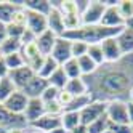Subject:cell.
<instances>
[{
	"label": "cell",
	"instance_id": "1",
	"mask_svg": "<svg viewBox=\"0 0 133 133\" xmlns=\"http://www.w3.org/2000/svg\"><path fill=\"white\" fill-rule=\"evenodd\" d=\"M83 80L91 99L127 103L133 90V55H123L116 63L98 66L96 71L83 77Z\"/></svg>",
	"mask_w": 133,
	"mask_h": 133
},
{
	"label": "cell",
	"instance_id": "2",
	"mask_svg": "<svg viewBox=\"0 0 133 133\" xmlns=\"http://www.w3.org/2000/svg\"><path fill=\"white\" fill-rule=\"evenodd\" d=\"M123 27L119 29H112V27H104L101 24H95V26H80L79 29L75 31H69L66 32L63 37L69 40H77V42H83L87 45H96L101 43L103 40L111 39V37H116Z\"/></svg>",
	"mask_w": 133,
	"mask_h": 133
},
{
	"label": "cell",
	"instance_id": "3",
	"mask_svg": "<svg viewBox=\"0 0 133 133\" xmlns=\"http://www.w3.org/2000/svg\"><path fill=\"white\" fill-rule=\"evenodd\" d=\"M27 127H29V123L24 119V116H16L0 103V128H3L5 131H10V130L27 128Z\"/></svg>",
	"mask_w": 133,
	"mask_h": 133
},
{
	"label": "cell",
	"instance_id": "4",
	"mask_svg": "<svg viewBox=\"0 0 133 133\" xmlns=\"http://www.w3.org/2000/svg\"><path fill=\"white\" fill-rule=\"evenodd\" d=\"M106 108H108V103H103V101H91L88 106H85L80 112V123L85 127H88L90 123H93L95 120H98L99 117H103L106 114Z\"/></svg>",
	"mask_w": 133,
	"mask_h": 133
},
{
	"label": "cell",
	"instance_id": "5",
	"mask_svg": "<svg viewBox=\"0 0 133 133\" xmlns=\"http://www.w3.org/2000/svg\"><path fill=\"white\" fill-rule=\"evenodd\" d=\"M104 5L103 0H90L88 6L85 8V11L82 13V26H95L101 23V18L104 13Z\"/></svg>",
	"mask_w": 133,
	"mask_h": 133
},
{
	"label": "cell",
	"instance_id": "6",
	"mask_svg": "<svg viewBox=\"0 0 133 133\" xmlns=\"http://www.w3.org/2000/svg\"><path fill=\"white\" fill-rule=\"evenodd\" d=\"M106 116H108L111 123H116V125H130L128 123L127 103H123V101H111V103H108Z\"/></svg>",
	"mask_w": 133,
	"mask_h": 133
},
{
	"label": "cell",
	"instance_id": "7",
	"mask_svg": "<svg viewBox=\"0 0 133 133\" xmlns=\"http://www.w3.org/2000/svg\"><path fill=\"white\" fill-rule=\"evenodd\" d=\"M117 3H112V5H106V8H104V13H103V18H101V26L104 27H112V29H119V27H123V24H125V19L122 18L119 8H117Z\"/></svg>",
	"mask_w": 133,
	"mask_h": 133
},
{
	"label": "cell",
	"instance_id": "8",
	"mask_svg": "<svg viewBox=\"0 0 133 133\" xmlns=\"http://www.w3.org/2000/svg\"><path fill=\"white\" fill-rule=\"evenodd\" d=\"M50 56L59 66L64 64L66 61H69L72 58V53H71V40L66 39V37H58V40H56V43L53 46Z\"/></svg>",
	"mask_w": 133,
	"mask_h": 133
},
{
	"label": "cell",
	"instance_id": "9",
	"mask_svg": "<svg viewBox=\"0 0 133 133\" xmlns=\"http://www.w3.org/2000/svg\"><path fill=\"white\" fill-rule=\"evenodd\" d=\"M27 103H29V98H27L21 90H16L11 96L3 103V106L10 111V112L16 114V116H23L24 111H26Z\"/></svg>",
	"mask_w": 133,
	"mask_h": 133
},
{
	"label": "cell",
	"instance_id": "10",
	"mask_svg": "<svg viewBox=\"0 0 133 133\" xmlns=\"http://www.w3.org/2000/svg\"><path fill=\"white\" fill-rule=\"evenodd\" d=\"M8 77H10V80L15 83V87L18 90H23L26 85L35 77V72L29 68V66H23V68H19V69L10 71Z\"/></svg>",
	"mask_w": 133,
	"mask_h": 133
},
{
	"label": "cell",
	"instance_id": "11",
	"mask_svg": "<svg viewBox=\"0 0 133 133\" xmlns=\"http://www.w3.org/2000/svg\"><path fill=\"white\" fill-rule=\"evenodd\" d=\"M58 127H61V116H50V114H45L35 122L29 123V128L39 130L42 133H50L51 130L58 128Z\"/></svg>",
	"mask_w": 133,
	"mask_h": 133
},
{
	"label": "cell",
	"instance_id": "12",
	"mask_svg": "<svg viewBox=\"0 0 133 133\" xmlns=\"http://www.w3.org/2000/svg\"><path fill=\"white\" fill-rule=\"evenodd\" d=\"M26 29H29L35 37L43 34L45 31H48V24H46V16L40 13H34L27 10V23H26Z\"/></svg>",
	"mask_w": 133,
	"mask_h": 133
},
{
	"label": "cell",
	"instance_id": "13",
	"mask_svg": "<svg viewBox=\"0 0 133 133\" xmlns=\"http://www.w3.org/2000/svg\"><path fill=\"white\" fill-rule=\"evenodd\" d=\"M101 48H103V55H104V61L106 63H116L122 58V51H120V46L116 40V37H111V39L103 40L101 43Z\"/></svg>",
	"mask_w": 133,
	"mask_h": 133
},
{
	"label": "cell",
	"instance_id": "14",
	"mask_svg": "<svg viewBox=\"0 0 133 133\" xmlns=\"http://www.w3.org/2000/svg\"><path fill=\"white\" fill-rule=\"evenodd\" d=\"M50 5H51V3H50ZM46 24H48V31H51L55 35L63 37V35L66 34L64 21H63V13L58 10V8L51 6L50 13L46 15Z\"/></svg>",
	"mask_w": 133,
	"mask_h": 133
},
{
	"label": "cell",
	"instance_id": "15",
	"mask_svg": "<svg viewBox=\"0 0 133 133\" xmlns=\"http://www.w3.org/2000/svg\"><path fill=\"white\" fill-rule=\"evenodd\" d=\"M24 119L27 120V123H32L35 122L37 119H40L42 116H45V104L40 98H32L29 99L26 106V111H24Z\"/></svg>",
	"mask_w": 133,
	"mask_h": 133
},
{
	"label": "cell",
	"instance_id": "16",
	"mask_svg": "<svg viewBox=\"0 0 133 133\" xmlns=\"http://www.w3.org/2000/svg\"><path fill=\"white\" fill-rule=\"evenodd\" d=\"M46 87H48V82H46L45 79H42L40 75L35 74V77H34L29 83H27L21 91H23L29 99H32V98H40Z\"/></svg>",
	"mask_w": 133,
	"mask_h": 133
},
{
	"label": "cell",
	"instance_id": "17",
	"mask_svg": "<svg viewBox=\"0 0 133 133\" xmlns=\"http://www.w3.org/2000/svg\"><path fill=\"white\" fill-rule=\"evenodd\" d=\"M56 40H58V35H55L51 31H45L43 34L35 37V45L43 56H50Z\"/></svg>",
	"mask_w": 133,
	"mask_h": 133
},
{
	"label": "cell",
	"instance_id": "18",
	"mask_svg": "<svg viewBox=\"0 0 133 133\" xmlns=\"http://www.w3.org/2000/svg\"><path fill=\"white\" fill-rule=\"evenodd\" d=\"M24 5V0H0V24H10L15 10Z\"/></svg>",
	"mask_w": 133,
	"mask_h": 133
},
{
	"label": "cell",
	"instance_id": "19",
	"mask_svg": "<svg viewBox=\"0 0 133 133\" xmlns=\"http://www.w3.org/2000/svg\"><path fill=\"white\" fill-rule=\"evenodd\" d=\"M116 40L120 46L122 55H133V31L131 29H123L116 35Z\"/></svg>",
	"mask_w": 133,
	"mask_h": 133
},
{
	"label": "cell",
	"instance_id": "20",
	"mask_svg": "<svg viewBox=\"0 0 133 133\" xmlns=\"http://www.w3.org/2000/svg\"><path fill=\"white\" fill-rule=\"evenodd\" d=\"M66 91H69L72 96H82V95H88V88L85 83L83 77H77V79H69L68 83L64 87Z\"/></svg>",
	"mask_w": 133,
	"mask_h": 133
},
{
	"label": "cell",
	"instance_id": "21",
	"mask_svg": "<svg viewBox=\"0 0 133 133\" xmlns=\"http://www.w3.org/2000/svg\"><path fill=\"white\" fill-rule=\"evenodd\" d=\"M24 8L29 11L46 16L51 10V5H50V0H24Z\"/></svg>",
	"mask_w": 133,
	"mask_h": 133
},
{
	"label": "cell",
	"instance_id": "22",
	"mask_svg": "<svg viewBox=\"0 0 133 133\" xmlns=\"http://www.w3.org/2000/svg\"><path fill=\"white\" fill-rule=\"evenodd\" d=\"M80 125V116L79 112H69V111H64L61 114V127L66 131H72L74 128H77Z\"/></svg>",
	"mask_w": 133,
	"mask_h": 133
},
{
	"label": "cell",
	"instance_id": "23",
	"mask_svg": "<svg viewBox=\"0 0 133 133\" xmlns=\"http://www.w3.org/2000/svg\"><path fill=\"white\" fill-rule=\"evenodd\" d=\"M68 75L64 74V71H63V68L59 66L58 69H56L48 79H46V82H48V85L50 87H55V88H58V90H64V87H66V83H68Z\"/></svg>",
	"mask_w": 133,
	"mask_h": 133
},
{
	"label": "cell",
	"instance_id": "24",
	"mask_svg": "<svg viewBox=\"0 0 133 133\" xmlns=\"http://www.w3.org/2000/svg\"><path fill=\"white\" fill-rule=\"evenodd\" d=\"M18 88L15 87V83L10 80V77H5V79H0V103H5L11 95L16 91Z\"/></svg>",
	"mask_w": 133,
	"mask_h": 133
},
{
	"label": "cell",
	"instance_id": "25",
	"mask_svg": "<svg viewBox=\"0 0 133 133\" xmlns=\"http://www.w3.org/2000/svg\"><path fill=\"white\" fill-rule=\"evenodd\" d=\"M59 68V64L58 63H56L53 58H51V56H45V59H43V64H42V68H40V71L39 72H37V75H40V77L42 79H48L50 77V75L56 71V69H58Z\"/></svg>",
	"mask_w": 133,
	"mask_h": 133
},
{
	"label": "cell",
	"instance_id": "26",
	"mask_svg": "<svg viewBox=\"0 0 133 133\" xmlns=\"http://www.w3.org/2000/svg\"><path fill=\"white\" fill-rule=\"evenodd\" d=\"M91 101H93V99L90 98V95H82V96H75V98L71 101V104H69V106L66 108L64 111H69V112H80L85 106H88Z\"/></svg>",
	"mask_w": 133,
	"mask_h": 133
},
{
	"label": "cell",
	"instance_id": "27",
	"mask_svg": "<svg viewBox=\"0 0 133 133\" xmlns=\"http://www.w3.org/2000/svg\"><path fill=\"white\" fill-rule=\"evenodd\" d=\"M61 68H63L64 74L68 75V79H77V77H82L79 63H77V59H75V58H71L69 61H66L64 64H61Z\"/></svg>",
	"mask_w": 133,
	"mask_h": 133
},
{
	"label": "cell",
	"instance_id": "28",
	"mask_svg": "<svg viewBox=\"0 0 133 133\" xmlns=\"http://www.w3.org/2000/svg\"><path fill=\"white\" fill-rule=\"evenodd\" d=\"M3 61H5V64H6L8 71H15V69H19V68H23V66H26L24 58H23V55H21L19 51L3 56Z\"/></svg>",
	"mask_w": 133,
	"mask_h": 133
},
{
	"label": "cell",
	"instance_id": "29",
	"mask_svg": "<svg viewBox=\"0 0 133 133\" xmlns=\"http://www.w3.org/2000/svg\"><path fill=\"white\" fill-rule=\"evenodd\" d=\"M77 63H79V68H80V72H82V77L91 75L98 68V66L88 58V55H83V56H80V58H77Z\"/></svg>",
	"mask_w": 133,
	"mask_h": 133
},
{
	"label": "cell",
	"instance_id": "30",
	"mask_svg": "<svg viewBox=\"0 0 133 133\" xmlns=\"http://www.w3.org/2000/svg\"><path fill=\"white\" fill-rule=\"evenodd\" d=\"M21 46H23V43H21L19 39H10V37H8V39L0 45V50H2L3 56H6V55L21 51Z\"/></svg>",
	"mask_w": 133,
	"mask_h": 133
},
{
	"label": "cell",
	"instance_id": "31",
	"mask_svg": "<svg viewBox=\"0 0 133 133\" xmlns=\"http://www.w3.org/2000/svg\"><path fill=\"white\" fill-rule=\"evenodd\" d=\"M109 125H111V122L108 119V116L104 114L103 117H99L98 120H95L93 123H90V125L87 127L88 133H104L106 130H109Z\"/></svg>",
	"mask_w": 133,
	"mask_h": 133
},
{
	"label": "cell",
	"instance_id": "32",
	"mask_svg": "<svg viewBox=\"0 0 133 133\" xmlns=\"http://www.w3.org/2000/svg\"><path fill=\"white\" fill-rule=\"evenodd\" d=\"M87 55H88V58L95 64H96V66H101V64L106 63V61H104V55H103V48H101L99 43H96V45H88Z\"/></svg>",
	"mask_w": 133,
	"mask_h": 133
},
{
	"label": "cell",
	"instance_id": "33",
	"mask_svg": "<svg viewBox=\"0 0 133 133\" xmlns=\"http://www.w3.org/2000/svg\"><path fill=\"white\" fill-rule=\"evenodd\" d=\"M26 23H27V10L24 8V5H19V6H18L16 10H15V13H13L11 24L26 27Z\"/></svg>",
	"mask_w": 133,
	"mask_h": 133
},
{
	"label": "cell",
	"instance_id": "34",
	"mask_svg": "<svg viewBox=\"0 0 133 133\" xmlns=\"http://www.w3.org/2000/svg\"><path fill=\"white\" fill-rule=\"evenodd\" d=\"M88 51V45L83 43V42H77V40H71V53H72V58H80V56L87 55Z\"/></svg>",
	"mask_w": 133,
	"mask_h": 133
},
{
	"label": "cell",
	"instance_id": "35",
	"mask_svg": "<svg viewBox=\"0 0 133 133\" xmlns=\"http://www.w3.org/2000/svg\"><path fill=\"white\" fill-rule=\"evenodd\" d=\"M117 8L123 19H128L133 16V0H119Z\"/></svg>",
	"mask_w": 133,
	"mask_h": 133
},
{
	"label": "cell",
	"instance_id": "36",
	"mask_svg": "<svg viewBox=\"0 0 133 133\" xmlns=\"http://www.w3.org/2000/svg\"><path fill=\"white\" fill-rule=\"evenodd\" d=\"M24 31H26V27H23V26H16V24H11V23L6 24V34H8L10 39H19L21 40Z\"/></svg>",
	"mask_w": 133,
	"mask_h": 133
},
{
	"label": "cell",
	"instance_id": "37",
	"mask_svg": "<svg viewBox=\"0 0 133 133\" xmlns=\"http://www.w3.org/2000/svg\"><path fill=\"white\" fill-rule=\"evenodd\" d=\"M45 104V114H50V116H61L64 112L63 106L58 101H50V103H43Z\"/></svg>",
	"mask_w": 133,
	"mask_h": 133
},
{
	"label": "cell",
	"instance_id": "38",
	"mask_svg": "<svg viewBox=\"0 0 133 133\" xmlns=\"http://www.w3.org/2000/svg\"><path fill=\"white\" fill-rule=\"evenodd\" d=\"M58 93H59V90L58 88H55V87H46L45 88V91L42 93V96H40V99L43 101V103H50V101H56V98H58Z\"/></svg>",
	"mask_w": 133,
	"mask_h": 133
},
{
	"label": "cell",
	"instance_id": "39",
	"mask_svg": "<svg viewBox=\"0 0 133 133\" xmlns=\"http://www.w3.org/2000/svg\"><path fill=\"white\" fill-rule=\"evenodd\" d=\"M75 96H72V95L69 93V91H66V90H59V93H58V98H56V101H58L61 106H63V109H66L71 104V101L74 99Z\"/></svg>",
	"mask_w": 133,
	"mask_h": 133
},
{
	"label": "cell",
	"instance_id": "40",
	"mask_svg": "<svg viewBox=\"0 0 133 133\" xmlns=\"http://www.w3.org/2000/svg\"><path fill=\"white\" fill-rule=\"evenodd\" d=\"M109 130L112 133H133L130 125H116V123H111Z\"/></svg>",
	"mask_w": 133,
	"mask_h": 133
},
{
	"label": "cell",
	"instance_id": "41",
	"mask_svg": "<svg viewBox=\"0 0 133 133\" xmlns=\"http://www.w3.org/2000/svg\"><path fill=\"white\" fill-rule=\"evenodd\" d=\"M8 74H10V71H8L6 64H5V61H3V59H0V79L8 77Z\"/></svg>",
	"mask_w": 133,
	"mask_h": 133
},
{
	"label": "cell",
	"instance_id": "42",
	"mask_svg": "<svg viewBox=\"0 0 133 133\" xmlns=\"http://www.w3.org/2000/svg\"><path fill=\"white\" fill-rule=\"evenodd\" d=\"M127 111H128V123L130 127H133V103L127 101Z\"/></svg>",
	"mask_w": 133,
	"mask_h": 133
},
{
	"label": "cell",
	"instance_id": "43",
	"mask_svg": "<svg viewBox=\"0 0 133 133\" xmlns=\"http://www.w3.org/2000/svg\"><path fill=\"white\" fill-rule=\"evenodd\" d=\"M6 39H8V34H6V26H5V24H0V45H2Z\"/></svg>",
	"mask_w": 133,
	"mask_h": 133
},
{
	"label": "cell",
	"instance_id": "44",
	"mask_svg": "<svg viewBox=\"0 0 133 133\" xmlns=\"http://www.w3.org/2000/svg\"><path fill=\"white\" fill-rule=\"evenodd\" d=\"M71 133H88V130H87V127H85V125H82V123H80V125L77 128H74Z\"/></svg>",
	"mask_w": 133,
	"mask_h": 133
},
{
	"label": "cell",
	"instance_id": "45",
	"mask_svg": "<svg viewBox=\"0 0 133 133\" xmlns=\"http://www.w3.org/2000/svg\"><path fill=\"white\" fill-rule=\"evenodd\" d=\"M123 27H127V29H131V31H133V16L128 18V19H125V24H123Z\"/></svg>",
	"mask_w": 133,
	"mask_h": 133
},
{
	"label": "cell",
	"instance_id": "46",
	"mask_svg": "<svg viewBox=\"0 0 133 133\" xmlns=\"http://www.w3.org/2000/svg\"><path fill=\"white\" fill-rule=\"evenodd\" d=\"M50 133H69V131H66L63 127H58V128H55V130H51Z\"/></svg>",
	"mask_w": 133,
	"mask_h": 133
},
{
	"label": "cell",
	"instance_id": "47",
	"mask_svg": "<svg viewBox=\"0 0 133 133\" xmlns=\"http://www.w3.org/2000/svg\"><path fill=\"white\" fill-rule=\"evenodd\" d=\"M27 128H18V130H10V131H6V133H26Z\"/></svg>",
	"mask_w": 133,
	"mask_h": 133
},
{
	"label": "cell",
	"instance_id": "48",
	"mask_svg": "<svg viewBox=\"0 0 133 133\" xmlns=\"http://www.w3.org/2000/svg\"><path fill=\"white\" fill-rule=\"evenodd\" d=\"M26 133H42V131H39V130H34V128H29V127H27Z\"/></svg>",
	"mask_w": 133,
	"mask_h": 133
},
{
	"label": "cell",
	"instance_id": "49",
	"mask_svg": "<svg viewBox=\"0 0 133 133\" xmlns=\"http://www.w3.org/2000/svg\"><path fill=\"white\" fill-rule=\"evenodd\" d=\"M128 101H131V103H133V90H131V93H130V99H128Z\"/></svg>",
	"mask_w": 133,
	"mask_h": 133
},
{
	"label": "cell",
	"instance_id": "50",
	"mask_svg": "<svg viewBox=\"0 0 133 133\" xmlns=\"http://www.w3.org/2000/svg\"><path fill=\"white\" fill-rule=\"evenodd\" d=\"M0 59H3V53H2V50H0Z\"/></svg>",
	"mask_w": 133,
	"mask_h": 133
},
{
	"label": "cell",
	"instance_id": "51",
	"mask_svg": "<svg viewBox=\"0 0 133 133\" xmlns=\"http://www.w3.org/2000/svg\"><path fill=\"white\" fill-rule=\"evenodd\" d=\"M0 133H6V131H5V130H3V128H0Z\"/></svg>",
	"mask_w": 133,
	"mask_h": 133
},
{
	"label": "cell",
	"instance_id": "52",
	"mask_svg": "<svg viewBox=\"0 0 133 133\" xmlns=\"http://www.w3.org/2000/svg\"><path fill=\"white\" fill-rule=\"evenodd\" d=\"M104 133H112V131H111V130H106V131H104Z\"/></svg>",
	"mask_w": 133,
	"mask_h": 133
},
{
	"label": "cell",
	"instance_id": "53",
	"mask_svg": "<svg viewBox=\"0 0 133 133\" xmlns=\"http://www.w3.org/2000/svg\"><path fill=\"white\" fill-rule=\"evenodd\" d=\"M131 131H133V127H131Z\"/></svg>",
	"mask_w": 133,
	"mask_h": 133
}]
</instances>
